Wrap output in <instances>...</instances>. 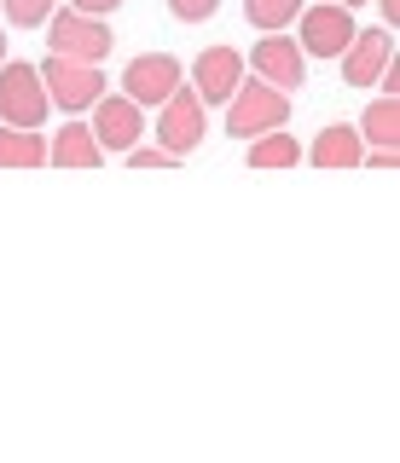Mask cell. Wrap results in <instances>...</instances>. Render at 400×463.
<instances>
[{
    "label": "cell",
    "instance_id": "obj_12",
    "mask_svg": "<svg viewBox=\"0 0 400 463\" xmlns=\"http://www.w3.org/2000/svg\"><path fill=\"white\" fill-rule=\"evenodd\" d=\"M360 156H366L360 128L331 122V128H319V139L302 151V163H313V168H360Z\"/></svg>",
    "mask_w": 400,
    "mask_h": 463
},
{
    "label": "cell",
    "instance_id": "obj_14",
    "mask_svg": "<svg viewBox=\"0 0 400 463\" xmlns=\"http://www.w3.org/2000/svg\"><path fill=\"white\" fill-rule=\"evenodd\" d=\"M41 163H47V139H41V128L0 122V168H41Z\"/></svg>",
    "mask_w": 400,
    "mask_h": 463
},
{
    "label": "cell",
    "instance_id": "obj_7",
    "mask_svg": "<svg viewBox=\"0 0 400 463\" xmlns=\"http://www.w3.org/2000/svg\"><path fill=\"white\" fill-rule=\"evenodd\" d=\"M250 70H255L262 81H273L279 93H302V81H308V52L296 47L284 29H267V35L250 47Z\"/></svg>",
    "mask_w": 400,
    "mask_h": 463
},
{
    "label": "cell",
    "instance_id": "obj_15",
    "mask_svg": "<svg viewBox=\"0 0 400 463\" xmlns=\"http://www.w3.org/2000/svg\"><path fill=\"white\" fill-rule=\"evenodd\" d=\"M296 163H302V145L284 128H267V134L250 139V168H296Z\"/></svg>",
    "mask_w": 400,
    "mask_h": 463
},
{
    "label": "cell",
    "instance_id": "obj_5",
    "mask_svg": "<svg viewBox=\"0 0 400 463\" xmlns=\"http://www.w3.org/2000/svg\"><path fill=\"white\" fill-rule=\"evenodd\" d=\"M41 87H47L52 110H93V99L105 93V76H99V64H81V58H59L52 52L47 64H41Z\"/></svg>",
    "mask_w": 400,
    "mask_h": 463
},
{
    "label": "cell",
    "instance_id": "obj_20",
    "mask_svg": "<svg viewBox=\"0 0 400 463\" xmlns=\"http://www.w3.org/2000/svg\"><path fill=\"white\" fill-rule=\"evenodd\" d=\"M168 12H175L180 24H209L221 12V0H168Z\"/></svg>",
    "mask_w": 400,
    "mask_h": 463
},
{
    "label": "cell",
    "instance_id": "obj_6",
    "mask_svg": "<svg viewBox=\"0 0 400 463\" xmlns=\"http://www.w3.org/2000/svg\"><path fill=\"white\" fill-rule=\"evenodd\" d=\"M180 81H186V64L175 52H139V58H128V70H122V93L134 99L139 110H157Z\"/></svg>",
    "mask_w": 400,
    "mask_h": 463
},
{
    "label": "cell",
    "instance_id": "obj_4",
    "mask_svg": "<svg viewBox=\"0 0 400 463\" xmlns=\"http://www.w3.org/2000/svg\"><path fill=\"white\" fill-rule=\"evenodd\" d=\"M157 139H163L175 156L197 151V145L209 139V105H204V99H197L186 81L163 99V105H157Z\"/></svg>",
    "mask_w": 400,
    "mask_h": 463
},
{
    "label": "cell",
    "instance_id": "obj_2",
    "mask_svg": "<svg viewBox=\"0 0 400 463\" xmlns=\"http://www.w3.org/2000/svg\"><path fill=\"white\" fill-rule=\"evenodd\" d=\"M52 110L47 87H41V64H24V58H6L0 64V122L12 128H41Z\"/></svg>",
    "mask_w": 400,
    "mask_h": 463
},
{
    "label": "cell",
    "instance_id": "obj_24",
    "mask_svg": "<svg viewBox=\"0 0 400 463\" xmlns=\"http://www.w3.org/2000/svg\"><path fill=\"white\" fill-rule=\"evenodd\" d=\"M337 6H366V0H337Z\"/></svg>",
    "mask_w": 400,
    "mask_h": 463
},
{
    "label": "cell",
    "instance_id": "obj_17",
    "mask_svg": "<svg viewBox=\"0 0 400 463\" xmlns=\"http://www.w3.org/2000/svg\"><path fill=\"white\" fill-rule=\"evenodd\" d=\"M308 0H244V18H250V29H290L296 24V12H302Z\"/></svg>",
    "mask_w": 400,
    "mask_h": 463
},
{
    "label": "cell",
    "instance_id": "obj_21",
    "mask_svg": "<svg viewBox=\"0 0 400 463\" xmlns=\"http://www.w3.org/2000/svg\"><path fill=\"white\" fill-rule=\"evenodd\" d=\"M76 12H88V18H110V12L122 6V0H70Z\"/></svg>",
    "mask_w": 400,
    "mask_h": 463
},
{
    "label": "cell",
    "instance_id": "obj_19",
    "mask_svg": "<svg viewBox=\"0 0 400 463\" xmlns=\"http://www.w3.org/2000/svg\"><path fill=\"white\" fill-rule=\"evenodd\" d=\"M128 168H180V156L168 145H128Z\"/></svg>",
    "mask_w": 400,
    "mask_h": 463
},
{
    "label": "cell",
    "instance_id": "obj_22",
    "mask_svg": "<svg viewBox=\"0 0 400 463\" xmlns=\"http://www.w3.org/2000/svg\"><path fill=\"white\" fill-rule=\"evenodd\" d=\"M377 6H383V29H395L400 24V0H377Z\"/></svg>",
    "mask_w": 400,
    "mask_h": 463
},
{
    "label": "cell",
    "instance_id": "obj_23",
    "mask_svg": "<svg viewBox=\"0 0 400 463\" xmlns=\"http://www.w3.org/2000/svg\"><path fill=\"white\" fill-rule=\"evenodd\" d=\"M0 64H6V29H0Z\"/></svg>",
    "mask_w": 400,
    "mask_h": 463
},
{
    "label": "cell",
    "instance_id": "obj_10",
    "mask_svg": "<svg viewBox=\"0 0 400 463\" xmlns=\"http://www.w3.org/2000/svg\"><path fill=\"white\" fill-rule=\"evenodd\" d=\"M395 64V29H354L342 47V81L348 87H377V76Z\"/></svg>",
    "mask_w": 400,
    "mask_h": 463
},
{
    "label": "cell",
    "instance_id": "obj_13",
    "mask_svg": "<svg viewBox=\"0 0 400 463\" xmlns=\"http://www.w3.org/2000/svg\"><path fill=\"white\" fill-rule=\"evenodd\" d=\"M47 163H59V168H99V163H105V145L93 139L88 122H64V134L47 139Z\"/></svg>",
    "mask_w": 400,
    "mask_h": 463
},
{
    "label": "cell",
    "instance_id": "obj_3",
    "mask_svg": "<svg viewBox=\"0 0 400 463\" xmlns=\"http://www.w3.org/2000/svg\"><path fill=\"white\" fill-rule=\"evenodd\" d=\"M47 47L59 58H81V64H99V58H110V47H117V35H110L105 18H88V12L64 6L47 18Z\"/></svg>",
    "mask_w": 400,
    "mask_h": 463
},
{
    "label": "cell",
    "instance_id": "obj_8",
    "mask_svg": "<svg viewBox=\"0 0 400 463\" xmlns=\"http://www.w3.org/2000/svg\"><path fill=\"white\" fill-rule=\"evenodd\" d=\"M296 24H302V52L308 58H342V47L354 41V6H337V0L302 6Z\"/></svg>",
    "mask_w": 400,
    "mask_h": 463
},
{
    "label": "cell",
    "instance_id": "obj_9",
    "mask_svg": "<svg viewBox=\"0 0 400 463\" xmlns=\"http://www.w3.org/2000/svg\"><path fill=\"white\" fill-rule=\"evenodd\" d=\"M88 128H93V139L105 145V151H128V145L146 139V110H139L128 93H110L105 87V93L93 99V122Z\"/></svg>",
    "mask_w": 400,
    "mask_h": 463
},
{
    "label": "cell",
    "instance_id": "obj_16",
    "mask_svg": "<svg viewBox=\"0 0 400 463\" xmlns=\"http://www.w3.org/2000/svg\"><path fill=\"white\" fill-rule=\"evenodd\" d=\"M360 139L366 145H395L400 139V99L395 93H377L360 116Z\"/></svg>",
    "mask_w": 400,
    "mask_h": 463
},
{
    "label": "cell",
    "instance_id": "obj_11",
    "mask_svg": "<svg viewBox=\"0 0 400 463\" xmlns=\"http://www.w3.org/2000/svg\"><path fill=\"white\" fill-rule=\"evenodd\" d=\"M238 81H244V52H238V47H204V52H197L192 93L204 99V105H226Z\"/></svg>",
    "mask_w": 400,
    "mask_h": 463
},
{
    "label": "cell",
    "instance_id": "obj_1",
    "mask_svg": "<svg viewBox=\"0 0 400 463\" xmlns=\"http://www.w3.org/2000/svg\"><path fill=\"white\" fill-rule=\"evenodd\" d=\"M290 122V93H279L273 81L250 76L233 87V99H226V134L233 139H255L267 134V128H284Z\"/></svg>",
    "mask_w": 400,
    "mask_h": 463
},
{
    "label": "cell",
    "instance_id": "obj_18",
    "mask_svg": "<svg viewBox=\"0 0 400 463\" xmlns=\"http://www.w3.org/2000/svg\"><path fill=\"white\" fill-rule=\"evenodd\" d=\"M0 6H6L12 29H47V18L59 12V0H0Z\"/></svg>",
    "mask_w": 400,
    "mask_h": 463
}]
</instances>
